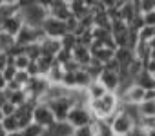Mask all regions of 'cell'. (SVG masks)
Segmentation results:
<instances>
[{
	"mask_svg": "<svg viewBox=\"0 0 155 136\" xmlns=\"http://www.w3.org/2000/svg\"><path fill=\"white\" fill-rule=\"evenodd\" d=\"M144 131H155V116H150V118H142L140 120V123H139Z\"/></svg>",
	"mask_w": 155,
	"mask_h": 136,
	"instance_id": "obj_34",
	"label": "cell"
},
{
	"mask_svg": "<svg viewBox=\"0 0 155 136\" xmlns=\"http://www.w3.org/2000/svg\"><path fill=\"white\" fill-rule=\"evenodd\" d=\"M88 107H90L95 120H108L113 114H117L122 105H120V100H119L117 93H108L101 100H90Z\"/></svg>",
	"mask_w": 155,
	"mask_h": 136,
	"instance_id": "obj_1",
	"label": "cell"
},
{
	"mask_svg": "<svg viewBox=\"0 0 155 136\" xmlns=\"http://www.w3.org/2000/svg\"><path fill=\"white\" fill-rule=\"evenodd\" d=\"M40 47H42V56H51V58H57V54L62 51L60 40H55V38L42 40L40 42Z\"/></svg>",
	"mask_w": 155,
	"mask_h": 136,
	"instance_id": "obj_14",
	"label": "cell"
},
{
	"mask_svg": "<svg viewBox=\"0 0 155 136\" xmlns=\"http://www.w3.org/2000/svg\"><path fill=\"white\" fill-rule=\"evenodd\" d=\"M17 44V38L4 33V31H0V53H8L13 45Z\"/></svg>",
	"mask_w": 155,
	"mask_h": 136,
	"instance_id": "obj_24",
	"label": "cell"
},
{
	"mask_svg": "<svg viewBox=\"0 0 155 136\" xmlns=\"http://www.w3.org/2000/svg\"><path fill=\"white\" fill-rule=\"evenodd\" d=\"M139 113H140L142 118L155 116V100H144V102L139 105Z\"/></svg>",
	"mask_w": 155,
	"mask_h": 136,
	"instance_id": "obj_26",
	"label": "cell"
},
{
	"mask_svg": "<svg viewBox=\"0 0 155 136\" xmlns=\"http://www.w3.org/2000/svg\"><path fill=\"white\" fill-rule=\"evenodd\" d=\"M8 136H22V132H11V134H8Z\"/></svg>",
	"mask_w": 155,
	"mask_h": 136,
	"instance_id": "obj_44",
	"label": "cell"
},
{
	"mask_svg": "<svg viewBox=\"0 0 155 136\" xmlns=\"http://www.w3.org/2000/svg\"><path fill=\"white\" fill-rule=\"evenodd\" d=\"M46 131L48 129H44V127H40L38 123H31V125H28L24 131H20L22 132V136H44L46 134Z\"/></svg>",
	"mask_w": 155,
	"mask_h": 136,
	"instance_id": "obj_29",
	"label": "cell"
},
{
	"mask_svg": "<svg viewBox=\"0 0 155 136\" xmlns=\"http://www.w3.org/2000/svg\"><path fill=\"white\" fill-rule=\"evenodd\" d=\"M73 60H75L77 63H81L82 67H86V65H90V63H91V60H93V54H91L90 47L77 45V47L73 49Z\"/></svg>",
	"mask_w": 155,
	"mask_h": 136,
	"instance_id": "obj_15",
	"label": "cell"
},
{
	"mask_svg": "<svg viewBox=\"0 0 155 136\" xmlns=\"http://www.w3.org/2000/svg\"><path fill=\"white\" fill-rule=\"evenodd\" d=\"M73 129H81V127H86V125H91L95 122L91 111L88 105H75L71 111H69V116L66 120Z\"/></svg>",
	"mask_w": 155,
	"mask_h": 136,
	"instance_id": "obj_3",
	"label": "cell"
},
{
	"mask_svg": "<svg viewBox=\"0 0 155 136\" xmlns=\"http://www.w3.org/2000/svg\"><path fill=\"white\" fill-rule=\"evenodd\" d=\"M46 38H48V36H46V33L42 31V27H31V26L26 24V26L20 29V33L17 35V44L28 47V45H31V44H40V42L46 40Z\"/></svg>",
	"mask_w": 155,
	"mask_h": 136,
	"instance_id": "obj_5",
	"label": "cell"
},
{
	"mask_svg": "<svg viewBox=\"0 0 155 136\" xmlns=\"http://www.w3.org/2000/svg\"><path fill=\"white\" fill-rule=\"evenodd\" d=\"M130 136H148V131H144L140 125H135V129L130 132Z\"/></svg>",
	"mask_w": 155,
	"mask_h": 136,
	"instance_id": "obj_38",
	"label": "cell"
},
{
	"mask_svg": "<svg viewBox=\"0 0 155 136\" xmlns=\"http://www.w3.org/2000/svg\"><path fill=\"white\" fill-rule=\"evenodd\" d=\"M135 56H137V60H140V62H150V58H151V45L148 44V42H139V45L135 47Z\"/></svg>",
	"mask_w": 155,
	"mask_h": 136,
	"instance_id": "obj_22",
	"label": "cell"
},
{
	"mask_svg": "<svg viewBox=\"0 0 155 136\" xmlns=\"http://www.w3.org/2000/svg\"><path fill=\"white\" fill-rule=\"evenodd\" d=\"M115 60L120 63V67L122 69H128V67L137 60V56H135V51L133 49H128V47H119L117 51H115Z\"/></svg>",
	"mask_w": 155,
	"mask_h": 136,
	"instance_id": "obj_13",
	"label": "cell"
},
{
	"mask_svg": "<svg viewBox=\"0 0 155 136\" xmlns=\"http://www.w3.org/2000/svg\"><path fill=\"white\" fill-rule=\"evenodd\" d=\"M8 63H9L8 54H6V53H0V73H4V69L8 67Z\"/></svg>",
	"mask_w": 155,
	"mask_h": 136,
	"instance_id": "obj_37",
	"label": "cell"
},
{
	"mask_svg": "<svg viewBox=\"0 0 155 136\" xmlns=\"http://www.w3.org/2000/svg\"><path fill=\"white\" fill-rule=\"evenodd\" d=\"M148 136H155V131H150V132H148Z\"/></svg>",
	"mask_w": 155,
	"mask_h": 136,
	"instance_id": "obj_45",
	"label": "cell"
},
{
	"mask_svg": "<svg viewBox=\"0 0 155 136\" xmlns=\"http://www.w3.org/2000/svg\"><path fill=\"white\" fill-rule=\"evenodd\" d=\"M135 84L139 85V87H142V89H155V76L151 75V73H148L146 69L135 78Z\"/></svg>",
	"mask_w": 155,
	"mask_h": 136,
	"instance_id": "obj_19",
	"label": "cell"
},
{
	"mask_svg": "<svg viewBox=\"0 0 155 136\" xmlns=\"http://www.w3.org/2000/svg\"><path fill=\"white\" fill-rule=\"evenodd\" d=\"M2 2H4V0H0V8H2Z\"/></svg>",
	"mask_w": 155,
	"mask_h": 136,
	"instance_id": "obj_46",
	"label": "cell"
},
{
	"mask_svg": "<svg viewBox=\"0 0 155 136\" xmlns=\"http://www.w3.org/2000/svg\"><path fill=\"white\" fill-rule=\"evenodd\" d=\"M57 118V122H66L68 116H69V111L73 109V102L69 100V96L66 98H60V100H55V102H49L48 104Z\"/></svg>",
	"mask_w": 155,
	"mask_h": 136,
	"instance_id": "obj_9",
	"label": "cell"
},
{
	"mask_svg": "<svg viewBox=\"0 0 155 136\" xmlns=\"http://www.w3.org/2000/svg\"><path fill=\"white\" fill-rule=\"evenodd\" d=\"M106 122H110L111 123V129H113V132L115 134H122V136H130V132L135 129V120L130 116V114H126L124 111H122V107H120V111L117 113V114H113L111 118H108Z\"/></svg>",
	"mask_w": 155,
	"mask_h": 136,
	"instance_id": "obj_4",
	"label": "cell"
},
{
	"mask_svg": "<svg viewBox=\"0 0 155 136\" xmlns=\"http://www.w3.org/2000/svg\"><path fill=\"white\" fill-rule=\"evenodd\" d=\"M4 118H6V116H4V113H2V109H0V123H2V122H4Z\"/></svg>",
	"mask_w": 155,
	"mask_h": 136,
	"instance_id": "obj_43",
	"label": "cell"
},
{
	"mask_svg": "<svg viewBox=\"0 0 155 136\" xmlns=\"http://www.w3.org/2000/svg\"><path fill=\"white\" fill-rule=\"evenodd\" d=\"M142 18H144V26L155 27V11L153 13H148V15H142Z\"/></svg>",
	"mask_w": 155,
	"mask_h": 136,
	"instance_id": "obj_36",
	"label": "cell"
},
{
	"mask_svg": "<svg viewBox=\"0 0 155 136\" xmlns=\"http://www.w3.org/2000/svg\"><path fill=\"white\" fill-rule=\"evenodd\" d=\"M33 122L38 123V125L44 127V129H51V127L57 123V118H55L51 107H49L48 104H42V102H40V104H37L35 109H33Z\"/></svg>",
	"mask_w": 155,
	"mask_h": 136,
	"instance_id": "obj_6",
	"label": "cell"
},
{
	"mask_svg": "<svg viewBox=\"0 0 155 136\" xmlns=\"http://www.w3.org/2000/svg\"><path fill=\"white\" fill-rule=\"evenodd\" d=\"M69 9H71V15L75 18H79V20L91 13V9L88 6V0H86V2H82V0H71V2H69Z\"/></svg>",
	"mask_w": 155,
	"mask_h": 136,
	"instance_id": "obj_17",
	"label": "cell"
},
{
	"mask_svg": "<svg viewBox=\"0 0 155 136\" xmlns=\"http://www.w3.org/2000/svg\"><path fill=\"white\" fill-rule=\"evenodd\" d=\"M146 71H148V73H151V75L155 76V60L146 62Z\"/></svg>",
	"mask_w": 155,
	"mask_h": 136,
	"instance_id": "obj_39",
	"label": "cell"
},
{
	"mask_svg": "<svg viewBox=\"0 0 155 136\" xmlns=\"http://www.w3.org/2000/svg\"><path fill=\"white\" fill-rule=\"evenodd\" d=\"M26 56H28L31 62L40 60V58H42V47H40V44H31V45H28V47H26Z\"/></svg>",
	"mask_w": 155,
	"mask_h": 136,
	"instance_id": "obj_28",
	"label": "cell"
},
{
	"mask_svg": "<svg viewBox=\"0 0 155 136\" xmlns=\"http://www.w3.org/2000/svg\"><path fill=\"white\" fill-rule=\"evenodd\" d=\"M117 96H119L122 105H140L144 102V98H146V89H142L137 84H133L131 87H128L124 93H120Z\"/></svg>",
	"mask_w": 155,
	"mask_h": 136,
	"instance_id": "obj_8",
	"label": "cell"
},
{
	"mask_svg": "<svg viewBox=\"0 0 155 136\" xmlns=\"http://www.w3.org/2000/svg\"><path fill=\"white\" fill-rule=\"evenodd\" d=\"M139 38H140V42H151L153 38H155V27H148V26H144V29L139 33Z\"/></svg>",
	"mask_w": 155,
	"mask_h": 136,
	"instance_id": "obj_31",
	"label": "cell"
},
{
	"mask_svg": "<svg viewBox=\"0 0 155 136\" xmlns=\"http://www.w3.org/2000/svg\"><path fill=\"white\" fill-rule=\"evenodd\" d=\"M144 100H155V89H148L146 91V98Z\"/></svg>",
	"mask_w": 155,
	"mask_h": 136,
	"instance_id": "obj_41",
	"label": "cell"
},
{
	"mask_svg": "<svg viewBox=\"0 0 155 136\" xmlns=\"http://www.w3.org/2000/svg\"><path fill=\"white\" fill-rule=\"evenodd\" d=\"M13 63H15V67H17L18 71H28L31 60H29L26 54H22V56H18V58H13Z\"/></svg>",
	"mask_w": 155,
	"mask_h": 136,
	"instance_id": "obj_30",
	"label": "cell"
},
{
	"mask_svg": "<svg viewBox=\"0 0 155 136\" xmlns=\"http://www.w3.org/2000/svg\"><path fill=\"white\" fill-rule=\"evenodd\" d=\"M37 65H38V73H40V76H48L49 71L57 65V60L51 58V56H42L40 60H37Z\"/></svg>",
	"mask_w": 155,
	"mask_h": 136,
	"instance_id": "obj_20",
	"label": "cell"
},
{
	"mask_svg": "<svg viewBox=\"0 0 155 136\" xmlns=\"http://www.w3.org/2000/svg\"><path fill=\"white\" fill-rule=\"evenodd\" d=\"M49 17H55L62 22H68L73 15L69 9V2L66 0H51V6H49Z\"/></svg>",
	"mask_w": 155,
	"mask_h": 136,
	"instance_id": "obj_10",
	"label": "cell"
},
{
	"mask_svg": "<svg viewBox=\"0 0 155 136\" xmlns=\"http://www.w3.org/2000/svg\"><path fill=\"white\" fill-rule=\"evenodd\" d=\"M64 75H66V71H64V67L60 65V63H57L53 69L49 71V75L46 76L48 78V82L51 84V85H58V84H62V80H64Z\"/></svg>",
	"mask_w": 155,
	"mask_h": 136,
	"instance_id": "obj_21",
	"label": "cell"
},
{
	"mask_svg": "<svg viewBox=\"0 0 155 136\" xmlns=\"http://www.w3.org/2000/svg\"><path fill=\"white\" fill-rule=\"evenodd\" d=\"M8 89V80L4 78V75L0 73V91H6Z\"/></svg>",
	"mask_w": 155,
	"mask_h": 136,
	"instance_id": "obj_40",
	"label": "cell"
},
{
	"mask_svg": "<svg viewBox=\"0 0 155 136\" xmlns=\"http://www.w3.org/2000/svg\"><path fill=\"white\" fill-rule=\"evenodd\" d=\"M2 127L6 129L8 134H11V132H20V125H18V120H17L15 114H13V116H6L4 122H2Z\"/></svg>",
	"mask_w": 155,
	"mask_h": 136,
	"instance_id": "obj_25",
	"label": "cell"
},
{
	"mask_svg": "<svg viewBox=\"0 0 155 136\" xmlns=\"http://www.w3.org/2000/svg\"><path fill=\"white\" fill-rule=\"evenodd\" d=\"M93 125H95L97 136H115V132H113L110 122H106V120H95Z\"/></svg>",
	"mask_w": 155,
	"mask_h": 136,
	"instance_id": "obj_23",
	"label": "cell"
},
{
	"mask_svg": "<svg viewBox=\"0 0 155 136\" xmlns=\"http://www.w3.org/2000/svg\"><path fill=\"white\" fill-rule=\"evenodd\" d=\"M42 31L46 33L48 38H55V40H60L68 35V26L66 22L55 18V17H48L46 22L42 24Z\"/></svg>",
	"mask_w": 155,
	"mask_h": 136,
	"instance_id": "obj_7",
	"label": "cell"
},
{
	"mask_svg": "<svg viewBox=\"0 0 155 136\" xmlns=\"http://www.w3.org/2000/svg\"><path fill=\"white\" fill-rule=\"evenodd\" d=\"M139 9H140V15L153 13L155 11V0H142V2H139Z\"/></svg>",
	"mask_w": 155,
	"mask_h": 136,
	"instance_id": "obj_33",
	"label": "cell"
},
{
	"mask_svg": "<svg viewBox=\"0 0 155 136\" xmlns=\"http://www.w3.org/2000/svg\"><path fill=\"white\" fill-rule=\"evenodd\" d=\"M20 13L24 17V22L31 27H42L46 18L49 17L48 9L40 2H33V0H18Z\"/></svg>",
	"mask_w": 155,
	"mask_h": 136,
	"instance_id": "obj_2",
	"label": "cell"
},
{
	"mask_svg": "<svg viewBox=\"0 0 155 136\" xmlns=\"http://www.w3.org/2000/svg\"><path fill=\"white\" fill-rule=\"evenodd\" d=\"M86 93H88V98L90 100H101V98H104L106 94H108V91H106V87L97 80V82H93L88 89H86Z\"/></svg>",
	"mask_w": 155,
	"mask_h": 136,
	"instance_id": "obj_18",
	"label": "cell"
},
{
	"mask_svg": "<svg viewBox=\"0 0 155 136\" xmlns=\"http://www.w3.org/2000/svg\"><path fill=\"white\" fill-rule=\"evenodd\" d=\"M17 105H13L11 102H8V104H4V107H2V113H4V116H13L15 113H17Z\"/></svg>",
	"mask_w": 155,
	"mask_h": 136,
	"instance_id": "obj_35",
	"label": "cell"
},
{
	"mask_svg": "<svg viewBox=\"0 0 155 136\" xmlns=\"http://www.w3.org/2000/svg\"><path fill=\"white\" fill-rule=\"evenodd\" d=\"M24 26H26V22H24L22 13H17L15 17L8 18L2 26H0V31H4V33H8V35H11V36L17 38V35L20 33V29H22Z\"/></svg>",
	"mask_w": 155,
	"mask_h": 136,
	"instance_id": "obj_11",
	"label": "cell"
},
{
	"mask_svg": "<svg viewBox=\"0 0 155 136\" xmlns=\"http://www.w3.org/2000/svg\"><path fill=\"white\" fill-rule=\"evenodd\" d=\"M99 82L106 87L108 93H119V89H120V75L119 73H111V71L104 69V73L101 75Z\"/></svg>",
	"mask_w": 155,
	"mask_h": 136,
	"instance_id": "obj_12",
	"label": "cell"
},
{
	"mask_svg": "<svg viewBox=\"0 0 155 136\" xmlns=\"http://www.w3.org/2000/svg\"><path fill=\"white\" fill-rule=\"evenodd\" d=\"M60 44H62V49L73 51L77 45H79V36H77V35H73V33H68L64 38H60Z\"/></svg>",
	"mask_w": 155,
	"mask_h": 136,
	"instance_id": "obj_27",
	"label": "cell"
},
{
	"mask_svg": "<svg viewBox=\"0 0 155 136\" xmlns=\"http://www.w3.org/2000/svg\"><path fill=\"white\" fill-rule=\"evenodd\" d=\"M0 136H8V132H6V129L2 127V123H0Z\"/></svg>",
	"mask_w": 155,
	"mask_h": 136,
	"instance_id": "obj_42",
	"label": "cell"
},
{
	"mask_svg": "<svg viewBox=\"0 0 155 136\" xmlns=\"http://www.w3.org/2000/svg\"><path fill=\"white\" fill-rule=\"evenodd\" d=\"M115 136H122V134H115Z\"/></svg>",
	"mask_w": 155,
	"mask_h": 136,
	"instance_id": "obj_47",
	"label": "cell"
},
{
	"mask_svg": "<svg viewBox=\"0 0 155 136\" xmlns=\"http://www.w3.org/2000/svg\"><path fill=\"white\" fill-rule=\"evenodd\" d=\"M139 15H140L139 2H124V6L120 8V20H124L126 24H130Z\"/></svg>",
	"mask_w": 155,
	"mask_h": 136,
	"instance_id": "obj_16",
	"label": "cell"
},
{
	"mask_svg": "<svg viewBox=\"0 0 155 136\" xmlns=\"http://www.w3.org/2000/svg\"><path fill=\"white\" fill-rule=\"evenodd\" d=\"M73 136H97V131H95V125H86V127H81V129H75Z\"/></svg>",
	"mask_w": 155,
	"mask_h": 136,
	"instance_id": "obj_32",
	"label": "cell"
}]
</instances>
